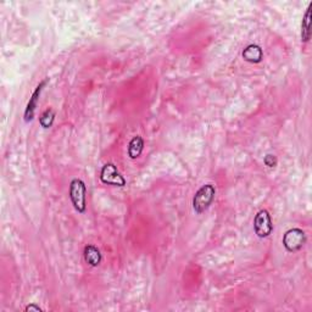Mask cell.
Returning <instances> with one entry per match:
<instances>
[{
	"label": "cell",
	"instance_id": "obj_1",
	"mask_svg": "<svg viewBox=\"0 0 312 312\" xmlns=\"http://www.w3.org/2000/svg\"><path fill=\"white\" fill-rule=\"evenodd\" d=\"M216 195V188L212 184H205L202 185L200 189L195 193L193 198V209L195 213L200 215V213L205 212L210 207L215 200Z\"/></svg>",
	"mask_w": 312,
	"mask_h": 312
},
{
	"label": "cell",
	"instance_id": "obj_12",
	"mask_svg": "<svg viewBox=\"0 0 312 312\" xmlns=\"http://www.w3.org/2000/svg\"><path fill=\"white\" fill-rule=\"evenodd\" d=\"M263 162H265V165L268 166V167H275V165H277V159H275L274 155H266L265 159H263Z\"/></svg>",
	"mask_w": 312,
	"mask_h": 312
},
{
	"label": "cell",
	"instance_id": "obj_10",
	"mask_svg": "<svg viewBox=\"0 0 312 312\" xmlns=\"http://www.w3.org/2000/svg\"><path fill=\"white\" fill-rule=\"evenodd\" d=\"M311 9H312V4H310V7L307 8L306 10L305 16L302 19V24H301V41L303 43H307L308 41L311 39Z\"/></svg>",
	"mask_w": 312,
	"mask_h": 312
},
{
	"label": "cell",
	"instance_id": "obj_5",
	"mask_svg": "<svg viewBox=\"0 0 312 312\" xmlns=\"http://www.w3.org/2000/svg\"><path fill=\"white\" fill-rule=\"evenodd\" d=\"M101 183L108 185H115V187H125L126 179L117 170L114 164H106L103 166L100 172Z\"/></svg>",
	"mask_w": 312,
	"mask_h": 312
},
{
	"label": "cell",
	"instance_id": "obj_8",
	"mask_svg": "<svg viewBox=\"0 0 312 312\" xmlns=\"http://www.w3.org/2000/svg\"><path fill=\"white\" fill-rule=\"evenodd\" d=\"M263 58V53L262 49L260 47L256 46V44H250L244 49L243 52V59L248 63L251 64H257L262 60Z\"/></svg>",
	"mask_w": 312,
	"mask_h": 312
},
{
	"label": "cell",
	"instance_id": "obj_4",
	"mask_svg": "<svg viewBox=\"0 0 312 312\" xmlns=\"http://www.w3.org/2000/svg\"><path fill=\"white\" fill-rule=\"evenodd\" d=\"M254 230L258 238H267L273 232V223L267 210H260L254 218Z\"/></svg>",
	"mask_w": 312,
	"mask_h": 312
},
{
	"label": "cell",
	"instance_id": "obj_2",
	"mask_svg": "<svg viewBox=\"0 0 312 312\" xmlns=\"http://www.w3.org/2000/svg\"><path fill=\"white\" fill-rule=\"evenodd\" d=\"M87 187L82 179L75 178L70 183V199H71L72 205H74L76 211L83 213L86 211L87 202H86Z\"/></svg>",
	"mask_w": 312,
	"mask_h": 312
},
{
	"label": "cell",
	"instance_id": "obj_7",
	"mask_svg": "<svg viewBox=\"0 0 312 312\" xmlns=\"http://www.w3.org/2000/svg\"><path fill=\"white\" fill-rule=\"evenodd\" d=\"M84 260L92 267H98L100 265L103 256H101L100 250L94 245H87L84 248Z\"/></svg>",
	"mask_w": 312,
	"mask_h": 312
},
{
	"label": "cell",
	"instance_id": "obj_9",
	"mask_svg": "<svg viewBox=\"0 0 312 312\" xmlns=\"http://www.w3.org/2000/svg\"><path fill=\"white\" fill-rule=\"evenodd\" d=\"M143 149H144V140L140 136H136L128 144V156L133 160L137 159L142 155Z\"/></svg>",
	"mask_w": 312,
	"mask_h": 312
},
{
	"label": "cell",
	"instance_id": "obj_13",
	"mask_svg": "<svg viewBox=\"0 0 312 312\" xmlns=\"http://www.w3.org/2000/svg\"><path fill=\"white\" fill-rule=\"evenodd\" d=\"M32 310H35V311H42V308L39 307V306H36V305H28L26 308H25V311H32Z\"/></svg>",
	"mask_w": 312,
	"mask_h": 312
},
{
	"label": "cell",
	"instance_id": "obj_11",
	"mask_svg": "<svg viewBox=\"0 0 312 312\" xmlns=\"http://www.w3.org/2000/svg\"><path fill=\"white\" fill-rule=\"evenodd\" d=\"M54 120H55V112L52 108H49L41 115V117H39V123H41V126L43 128H50L53 126V123H54Z\"/></svg>",
	"mask_w": 312,
	"mask_h": 312
},
{
	"label": "cell",
	"instance_id": "obj_6",
	"mask_svg": "<svg viewBox=\"0 0 312 312\" xmlns=\"http://www.w3.org/2000/svg\"><path fill=\"white\" fill-rule=\"evenodd\" d=\"M47 82H48V80L42 81V82L38 84L37 88L35 89V92H33L32 97L30 98V101H28V104H27L26 111H25V121H26V122H31V121L33 120V117H35V112H36V108H37V105H38L39 97H41V93L42 91H43L44 87H46Z\"/></svg>",
	"mask_w": 312,
	"mask_h": 312
},
{
	"label": "cell",
	"instance_id": "obj_3",
	"mask_svg": "<svg viewBox=\"0 0 312 312\" xmlns=\"http://www.w3.org/2000/svg\"><path fill=\"white\" fill-rule=\"evenodd\" d=\"M306 244V234L302 229L291 228L286 230L285 234L283 235V246L286 251L295 252L302 249V246Z\"/></svg>",
	"mask_w": 312,
	"mask_h": 312
}]
</instances>
